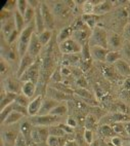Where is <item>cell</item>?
Returning a JSON list of instances; mask_svg holds the SVG:
<instances>
[{"label": "cell", "instance_id": "cell-1", "mask_svg": "<svg viewBox=\"0 0 130 146\" xmlns=\"http://www.w3.org/2000/svg\"><path fill=\"white\" fill-rule=\"evenodd\" d=\"M36 32V29H35V23L29 24L27 25V27L23 30L21 34H20V38L18 40V45H16V48H18V55L20 57L23 58L24 56L26 55L27 52H28V47L30 44V41H31V38L33 36V34Z\"/></svg>", "mask_w": 130, "mask_h": 146}, {"label": "cell", "instance_id": "cell-2", "mask_svg": "<svg viewBox=\"0 0 130 146\" xmlns=\"http://www.w3.org/2000/svg\"><path fill=\"white\" fill-rule=\"evenodd\" d=\"M20 123L11 125H2L1 129V145L14 146L20 135Z\"/></svg>", "mask_w": 130, "mask_h": 146}, {"label": "cell", "instance_id": "cell-3", "mask_svg": "<svg viewBox=\"0 0 130 146\" xmlns=\"http://www.w3.org/2000/svg\"><path fill=\"white\" fill-rule=\"evenodd\" d=\"M108 35L107 30L100 26H96L92 30L88 43L90 46H100L108 48Z\"/></svg>", "mask_w": 130, "mask_h": 146}, {"label": "cell", "instance_id": "cell-4", "mask_svg": "<svg viewBox=\"0 0 130 146\" xmlns=\"http://www.w3.org/2000/svg\"><path fill=\"white\" fill-rule=\"evenodd\" d=\"M41 60L39 58H37L35 62L33 63V65L29 68L26 72L24 73L22 77L20 78V80L22 82H25V81H32L34 84H38L39 82V78H40V70H41Z\"/></svg>", "mask_w": 130, "mask_h": 146}, {"label": "cell", "instance_id": "cell-5", "mask_svg": "<svg viewBox=\"0 0 130 146\" xmlns=\"http://www.w3.org/2000/svg\"><path fill=\"white\" fill-rule=\"evenodd\" d=\"M30 123L33 125H43V127H51V125L62 123V117L55 116V115H36V116H30L29 117Z\"/></svg>", "mask_w": 130, "mask_h": 146}, {"label": "cell", "instance_id": "cell-6", "mask_svg": "<svg viewBox=\"0 0 130 146\" xmlns=\"http://www.w3.org/2000/svg\"><path fill=\"white\" fill-rule=\"evenodd\" d=\"M23 82L16 76H6L2 81V89L7 93L12 94H21Z\"/></svg>", "mask_w": 130, "mask_h": 146}, {"label": "cell", "instance_id": "cell-7", "mask_svg": "<svg viewBox=\"0 0 130 146\" xmlns=\"http://www.w3.org/2000/svg\"><path fill=\"white\" fill-rule=\"evenodd\" d=\"M58 48L62 55H73V54H80L82 50V45L79 44L73 38H70L60 43Z\"/></svg>", "mask_w": 130, "mask_h": 146}, {"label": "cell", "instance_id": "cell-8", "mask_svg": "<svg viewBox=\"0 0 130 146\" xmlns=\"http://www.w3.org/2000/svg\"><path fill=\"white\" fill-rule=\"evenodd\" d=\"M49 137V127L43 125H33L32 131V141L35 143H46L47 138Z\"/></svg>", "mask_w": 130, "mask_h": 146}, {"label": "cell", "instance_id": "cell-9", "mask_svg": "<svg viewBox=\"0 0 130 146\" xmlns=\"http://www.w3.org/2000/svg\"><path fill=\"white\" fill-rule=\"evenodd\" d=\"M40 9H41L43 20H44L45 28H46V30L52 31V29L54 28V16H53L52 11H50V8L48 7V4L44 1H41Z\"/></svg>", "mask_w": 130, "mask_h": 146}, {"label": "cell", "instance_id": "cell-10", "mask_svg": "<svg viewBox=\"0 0 130 146\" xmlns=\"http://www.w3.org/2000/svg\"><path fill=\"white\" fill-rule=\"evenodd\" d=\"M35 60H36V59H34V58L31 57V56L28 55V54H26L23 58L20 59V62H18V70H16V76L18 79L21 78L24 73L26 72L29 68L33 65V63L35 62Z\"/></svg>", "mask_w": 130, "mask_h": 146}, {"label": "cell", "instance_id": "cell-11", "mask_svg": "<svg viewBox=\"0 0 130 146\" xmlns=\"http://www.w3.org/2000/svg\"><path fill=\"white\" fill-rule=\"evenodd\" d=\"M42 47L43 46H42L41 42H40V40H39L38 34L35 32V33L33 34L32 38H31V41H30V44H29L27 54L30 55L31 57H33L34 59H37L38 56H39L40 52H41Z\"/></svg>", "mask_w": 130, "mask_h": 146}, {"label": "cell", "instance_id": "cell-12", "mask_svg": "<svg viewBox=\"0 0 130 146\" xmlns=\"http://www.w3.org/2000/svg\"><path fill=\"white\" fill-rule=\"evenodd\" d=\"M123 46V39L119 34L111 32L108 35V50H120Z\"/></svg>", "mask_w": 130, "mask_h": 146}, {"label": "cell", "instance_id": "cell-13", "mask_svg": "<svg viewBox=\"0 0 130 146\" xmlns=\"http://www.w3.org/2000/svg\"><path fill=\"white\" fill-rule=\"evenodd\" d=\"M58 104H60V102L55 101L54 99H52V98H49V97L46 96L44 99H43V102H42L41 108H40L38 115L50 114V112H51L52 110L54 109Z\"/></svg>", "mask_w": 130, "mask_h": 146}, {"label": "cell", "instance_id": "cell-14", "mask_svg": "<svg viewBox=\"0 0 130 146\" xmlns=\"http://www.w3.org/2000/svg\"><path fill=\"white\" fill-rule=\"evenodd\" d=\"M43 99H44L43 95H37L36 97L33 98V100H31L30 105L28 106L29 117L30 116H36V115H38L40 108H41L42 102H43Z\"/></svg>", "mask_w": 130, "mask_h": 146}, {"label": "cell", "instance_id": "cell-15", "mask_svg": "<svg viewBox=\"0 0 130 146\" xmlns=\"http://www.w3.org/2000/svg\"><path fill=\"white\" fill-rule=\"evenodd\" d=\"M91 32L92 31L89 28L82 29V30H76V31H73L72 38L78 42L79 44L84 45L85 43L88 42L89 38H90Z\"/></svg>", "mask_w": 130, "mask_h": 146}, {"label": "cell", "instance_id": "cell-16", "mask_svg": "<svg viewBox=\"0 0 130 146\" xmlns=\"http://www.w3.org/2000/svg\"><path fill=\"white\" fill-rule=\"evenodd\" d=\"M109 50L100 46H90V54L92 60L97 61V62L106 63V58H107Z\"/></svg>", "mask_w": 130, "mask_h": 146}, {"label": "cell", "instance_id": "cell-17", "mask_svg": "<svg viewBox=\"0 0 130 146\" xmlns=\"http://www.w3.org/2000/svg\"><path fill=\"white\" fill-rule=\"evenodd\" d=\"M113 7H114V2L112 1H98V2L95 4V7H94V13L93 15L99 17L104 13H108L112 11Z\"/></svg>", "mask_w": 130, "mask_h": 146}, {"label": "cell", "instance_id": "cell-18", "mask_svg": "<svg viewBox=\"0 0 130 146\" xmlns=\"http://www.w3.org/2000/svg\"><path fill=\"white\" fill-rule=\"evenodd\" d=\"M32 131H33V125L30 123L29 119H24L20 123V132L28 142L32 141Z\"/></svg>", "mask_w": 130, "mask_h": 146}, {"label": "cell", "instance_id": "cell-19", "mask_svg": "<svg viewBox=\"0 0 130 146\" xmlns=\"http://www.w3.org/2000/svg\"><path fill=\"white\" fill-rule=\"evenodd\" d=\"M46 96L49 97V98H52V99H54L55 101L60 102H60L67 101V97H68V95L49 86L46 88Z\"/></svg>", "mask_w": 130, "mask_h": 146}, {"label": "cell", "instance_id": "cell-20", "mask_svg": "<svg viewBox=\"0 0 130 146\" xmlns=\"http://www.w3.org/2000/svg\"><path fill=\"white\" fill-rule=\"evenodd\" d=\"M16 29V22H14V18H11L4 23H1V34L4 38H7L11 33Z\"/></svg>", "mask_w": 130, "mask_h": 146}, {"label": "cell", "instance_id": "cell-21", "mask_svg": "<svg viewBox=\"0 0 130 146\" xmlns=\"http://www.w3.org/2000/svg\"><path fill=\"white\" fill-rule=\"evenodd\" d=\"M114 66H115V70L117 71L120 75L125 76V77L130 76V64H128L125 60L121 59L117 63H115Z\"/></svg>", "mask_w": 130, "mask_h": 146}, {"label": "cell", "instance_id": "cell-22", "mask_svg": "<svg viewBox=\"0 0 130 146\" xmlns=\"http://www.w3.org/2000/svg\"><path fill=\"white\" fill-rule=\"evenodd\" d=\"M36 90H37V84L32 82V81H25L23 82V86H22V93L28 98H34L36 95Z\"/></svg>", "mask_w": 130, "mask_h": 146}, {"label": "cell", "instance_id": "cell-23", "mask_svg": "<svg viewBox=\"0 0 130 146\" xmlns=\"http://www.w3.org/2000/svg\"><path fill=\"white\" fill-rule=\"evenodd\" d=\"M34 23H35V29H36L37 34H40L46 30L44 20H43V17H42V13H41V9H40V6L38 8H36V16H35Z\"/></svg>", "mask_w": 130, "mask_h": 146}, {"label": "cell", "instance_id": "cell-24", "mask_svg": "<svg viewBox=\"0 0 130 146\" xmlns=\"http://www.w3.org/2000/svg\"><path fill=\"white\" fill-rule=\"evenodd\" d=\"M16 94H12V93H7L2 89L1 92V109L5 108L8 105H11L13 102L16 101Z\"/></svg>", "mask_w": 130, "mask_h": 146}, {"label": "cell", "instance_id": "cell-25", "mask_svg": "<svg viewBox=\"0 0 130 146\" xmlns=\"http://www.w3.org/2000/svg\"><path fill=\"white\" fill-rule=\"evenodd\" d=\"M68 113H69V108H68V105H67V102H60V104L57 105L54 109L50 112V114L58 116V117H64V116H67Z\"/></svg>", "mask_w": 130, "mask_h": 146}, {"label": "cell", "instance_id": "cell-26", "mask_svg": "<svg viewBox=\"0 0 130 146\" xmlns=\"http://www.w3.org/2000/svg\"><path fill=\"white\" fill-rule=\"evenodd\" d=\"M72 35H73V29L72 27H65L64 29H62L56 36V41L57 43L60 44L62 42L66 41V40L72 38Z\"/></svg>", "mask_w": 130, "mask_h": 146}, {"label": "cell", "instance_id": "cell-27", "mask_svg": "<svg viewBox=\"0 0 130 146\" xmlns=\"http://www.w3.org/2000/svg\"><path fill=\"white\" fill-rule=\"evenodd\" d=\"M23 114L18 112H16V111H12L11 114L8 115V117L4 120V123H2V125H16V123H18V121L24 119Z\"/></svg>", "mask_w": 130, "mask_h": 146}, {"label": "cell", "instance_id": "cell-28", "mask_svg": "<svg viewBox=\"0 0 130 146\" xmlns=\"http://www.w3.org/2000/svg\"><path fill=\"white\" fill-rule=\"evenodd\" d=\"M13 18H14V22H16V30H18L20 33L23 32V30L27 27V24L25 22V19H24V16L22 13H20L18 11H14L13 13Z\"/></svg>", "mask_w": 130, "mask_h": 146}, {"label": "cell", "instance_id": "cell-29", "mask_svg": "<svg viewBox=\"0 0 130 146\" xmlns=\"http://www.w3.org/2000/svg\"><path fill=\"white\" fill-rule=\"evenodd\" d=\"M66 136L64 137H55V136H49L47 138L46 145L47 146H65L66 142L68 140H66Z\"/></svg>", "mask_w": 130, "mask_h": 146}, {"label": "cell", "instance_id": "cell-30", "mask_svg": "<svg viewBox=\"0 0 130 146\" xmlns=\"http://www.w3.org/2000/svg\"><path fill=\"white\" fill-rule=\"evenodd\" d=\"M121 59H122V54L120 50H109L107 58H106V63L107 64H115Z\"/></svg>", "mask_w": 130, "mask_h": 146}, {"label": "cell", "instance_id": "cell-31", "mask_svg": "<svg viewBox=\"0 0 130 146\" xmlns=\"http://www.w3.org/2000/svg\"><path fill=\"white\" fill-rule=\"evenodd\" d=\"M98 17L95 16V15H83L82 17V21L86 24V26L90 29L91 31L95 28L97 25H96V20H97Z\"/></svg>", "mask_w": 130, "mask_h": 146}, {"label": "cell", "instance_id": "cell-32", "mask_svg": "<svg viewBox=\"0 0 130 146\" xmlns=\"http://www.w3.org/2000/svg\"><path fill=\"white\" fill-rule=\"evenodd\" d=\"M99 133L102 134L104 136V138H112V137H115V136H117L115 134V132L113 131L112 125H99Z\"/></svg>", "mask_w": 130, "mask_h": 146}, {"label": "cell", "instance_id": "cell-33", "mask_svg": "<svg viewBox=\"0 0 130 146\" xmlns=\"http://www.w3.org/2000/svg\"><path fill=\"white\" fill-rule=\"evenodd\" d=\"M97 1H84L82 3V11L84 15H93L94 13V7Z\"/></svg>", "mask_w": 130, "mask_h": 146}, {"label": "cell", "instance_id": "cell-34", "mask_svg": "<svg viewBox=\"0 0 130 146\" xmlns=\"http://www.w3.org/2000/svg\"><path fill=\"white\" fill-rule=\"evenodd\" d=\"M84 125H85V130L93 131L95 128H97V120L92 114H88L85 118Z\"/></svg>", "mask_w": 130, "mask_h": 146}, {"label": "cell", "instance_id": "cell-35", "mask_svg": "<svg viewBox=\"0 0 130 146\" xmlns=\"http://www.w3.org/2000/svg\"><path fill=\"white\" fill-rule=\"evenodd\" d=\"M38 37H39V40L41 42L42 46H45L49 43V41L51 40L52 37V31L51 30H45L42 33L38 34Z\"/></svg>", "mask_w": 130, "mask_h": 146}, {"label": "cell", "instance_id": "cell-36", "mask_svg": "<svg viewBox=\"0 0 130 146\" xmlns=\"http://www.w3.org/2000/svg\"><path fill=\"white\" fill-rule=\"evenodd\" d=\"M113 131L115 132V134L117 136H121V137H128L127 133H126V130H125L124 123H115L112 125Z\"/></svg>", "mask_w": 130, "mask_h": 146}, {"label": "cell", "instance_id": "cell-37", "mask_svg": "<svg viewBox=\"0 0 130 146\" xmlns=\"http://www.w3.org/2000/svg\"><path fill=\"white\" fill-rule=\"evenodd\" d=\"M35 16H36V9L31 7V6H29L28 9L25 13V15H24V19H25V22H26L27 25L34 22Z\"/></svg>", "mask_w": 130, "mask_h": 146}, {"label": "cell", "instance_id": "cell-38", "mask_svg": "<svg viewBox=\"0 0 130 146\" xmlns=\"http://www.w3.org/2000/svg\"><path fill=\"white\" fill-rule=\"evenodd\" d=\"M67 134L58 125H54L49 127V136H55V137H64Z\"/></svg>", "mask_w": 130, "mask_h": 146}, {"label": "cell", "instance_id": "cell-39", "mask_svg": "<svg viewBox=\"0 0 130 146\" xmlns=\"http://www.w3.org/2000/svg\"><path fill=\"white\" fill-rule=\"evenodd\" d=\"M14 102H16V103H18V105H21V106L27 107V108H28V106L30 105V102H31V100H30V98H28L27 96H25L23 93H21V94L16 95V101H14Z\"/></svg>", "mask_w": 130, "mask_h": 146}, {"label": "cell", "instance_id": "cell-40", "mask_svg": "<svg viewBox=\"0 0 130 146\" xmlns=\"http://www.w3.org/2000/svg\"><path fill=\"white\" fill-rule=\"evenodd\" d=\"M74 93H75L76 95H78L80 98L86 100L87 102H88V100H89V101L93 100V97H92V95H91L86 89H78V90H76Z\"/></svg>", "mask_w": 130, "mask_h": 146}, {"label": "cell", "instance_id": "cell-41", "mask_svg": "<svg viewBox=\"0 0 130 146\" xmlns=\"http://www.w3.org/2000/svg\"><path fill=\"white\" fill-rule=\"evenodd\" d=\"M12 111H13L12 104L8 105V106H6L5 108L1 109V112H0V120H1V123H4V120H5L6 118L8 117V115L11 114Z\"/></svg>", "mask_w": 130, "mask_h": 146}, {"label": "cell", "instance_id": "cell-42", "mask_svg": "<svg viewBox=\"0 0 130 146\" xmlns=\"http://www.w3.org/2000/svg\"><path fill=\"white\" fill-rule=\"evenodd\" d=\"M28 7H29V4L27 0H18V1H16V11L20 13H22L23 16L25 15Z\"/></svg>", "mask_w": 130, "mask_h": 146}, {"label": "cell", "instance_id": "cell-43", "mask_svg": "<svg viewBox=\"0 0 130 146\" xmlns=\"http://www.w3.org/2000/svg\"><path fill=\"white\" fill-rule=\"evenodd\" d=\"M49 79L51 82H55V84H60V82H62V74H60V68H55V70L51 73Z\"/></svg>", "mask_w": 130, "mask_h": 146}, {"label": "cell", "instance_id": "cell-44", "mask_svg": "<svg viewBox=\"0 0 130 146\" xmlns=\"http://www.w3.org/2000/svg\"><path fill=\"white\" fill-rule=\"evenodd\" d=\"M12 108H13V111L21 113V114H23L24 116H29L28 108H27V107L21 106V105H18V103L13 102V103H12Z\"/></svg>", "mask_w": 130, "mask_h": 146}, {"label": "cell", "instance_id": "cell-45", "mask_svg": "<svg viewBox=\"0 0 130 146\" xmlns=\"http://www.w3.org/2000/svg\"><path fill=\"white\" fill-rule=\"evenodd\" d=\"M20 32L18 31V30H14V31L12 32V33L11 34V35H9V36L7 37V38H6V42H7L8 44L9 45H12L13 43H14V42L16 41H18V38H20Z\"/></svg>", "mask_w": 130, "mask_h": 146}, {"label": "cell", "instance_id": "cell-46", "mask_svg": "<svg viewBox=\"0 0 130 146\" xmlns=\"http://www.w3.org/2000/svg\"><path fill=\"white\" fill-rule=\"evenodd\" d=\"M83 137H84V141H85L86 143L91 144L93 142L94 140V134H93V131H90V130H85L83 133Z\"/></svg>", "mask_w": 130, "mask_h": 146}, {"label": "cell", "instance_id": "cell-47", "mask_svg": "<svg viewBox=\"0 0 130 146\" xmlns=\"http://www.w3.org/2000/svg\"><path fill=\"white\" fill-rule=\"evenodd\" d=\"M0 71H1V76H4L6 73L9 71V65L8 62L4 59H1V63H0Z\"/></svg>", "mask_w": 130, "mask_h": 146}, {"label": "cell", "instance_id": "cell-48", "mask_svg": "<svg viewBox=\"0 0 130 146\" xmlns=\"http://www.w3.org/2000/svg\"><path fill=\"white\" fill-rule=\"evenodd\" d=\"M111 139V144L113 146H123V140L124 138L121 137V136H115V137H112Z\"/></svg>", "mask_w": 130, "mask_h": 146}, {"label": "cell", "instance_id": "cell-49", "mask_svg": "<svg viewBox=\"0 0 130 146\" xmlns=\"http://www.w3.org/2000/svg\"><path fill=\"white\" fill-rule=\"evenodd\" d=\"M76 84L78 86L79 89H87V81L84 78V76H81V77H78L76 79Z\"/></svg>", "mask_w": 130, "mask_h": 146}, {"label": "cell", "instance_id": "cell-50", "mask_svg": "<svg viewBox=\"0 0 130 146\" xmlns=\"http://www.w3.org/2000/svg\"><path fill=\"white\" fill-rule=\"evenodd\" d=\"M60 74H62V78H66V77H69L70 75H72V70H71V67H67V66H62L60 68Z\"/></svg>", "mask_w": 130, "mask_h": 146}, {"label": "cell", "instance_id": "cell-51", "mask_svg": "<svg viewBox=\"0 0 130 146\" xmlns=\"http://www.w3.org/2000/svg\"><path fill=\"white\" fill-rule=\"evenodd\" d=\"M14 146H28V141L26 140V138L21 133L18 136V139H16Z\"/></svg>", "mask_w": 130, "mask_h": 146}, {"label": "cell", "instance_id": "cell-52", "mask_svg": "<svg viewBox=\"0 0 130 146\" xmlns=\"http://www.w3.org/2000/svg\"><path fill=\"white\" fill-rule=\"evenodd\" d=\"M58 125H60L62 130L65 131V133L67 134V135H72V134H74V132H75V129L70 127V125H68L67 123H58Z\"/></svg>", "mask_w": 130, "mask_h": 146}, {"label": "cell", "instance_id": "cell-53", "mask_svg": "<svg viewBox=\"0 0 130 146\" xmlns=\"http://www.w3.org/2000/svg\"><path fill=\"white\" fill-rule=\"evenodd\" d=\"M66 123L74 129L78 127V123H77V120H76L73 116H68V118H67V120H66Z\"/></svg>", "mask_w": 130, "mask_h": 146}, {"label": "cell", "instance_id": "cell-54", "mask_svg": "<svg viewBox=\"0 0 130 146\" xmlns=\"http://www.w3.org/2000/svg\"><path fill=\"white\" fill-rule=\"evenodd\" d=\"M124 123L125 130H126V133H127L128 137H130V121H127V123Z\"/></svg>", "mask_w": 130, "mask_h": 146}, {"label": "cell", "instance_id": "cell-55", "mask_svg": "<svg viewBox=\"0 0 130 146\" xmlns=\"http://www.w3.org/2000/svg\"><path fill=\"white\" fill-rule=\"evenodd\" d=\"M124 32H125V34H126V35H127L128 37H130V23H128L127 25L125 26Z\"/></svg>", "mask_w": 130, "mask_h": 146}, {"label": "cell", "instance_id": "cell-56", "mask_svg": "<svg viewBox=\"0 0 130 146\" xmlns=\"http://www.w3.org/2000/svg\"><path fill=\"white\" fill-rule=\"evenodd\" d=\"M89 146H99V140L98 139H96V140L94 139L93 142L91 144H89Z\"/></svg>", "mask_w": 130, "mask_h": 146}, {"label": "cell", "instance_id": "cell-57", "mask_svg": "<svg viewBox=\"0 0 130 146\" xmlns=\"http://www.w3.org/2000/svg\"><path fill=\"white\" fill-rule=\"evenodd\" d=\"M99 146H109V144L102 139H99Z\"/></svg>", "mask_w": 130, "mask_h": 146}, {"label": "cell", "instance_id": "cell-58", "mask_svg": "<svg viewBox=\"0 0 130 146\" xmlns=\"http://www.w3.org/2000/svg\"><path fill=\"white\" fill-rule=\"evenodd\" d=\"M28 146H39V144L35 143L34 141H30V142H28Z\"/></svg>", "mask_w": 130, "mask_h": 146}, {"label": "cell", "instance_id": "cell-59", "mask_svg": "<svg viewBox=\"0 0 130 146\" xmlns=\"http://www.w3.org/2000/svg\"><path fill=\"white\" fill-rule=\"evenodd\" d=\"M129 23H130V18H129Z\"/></svg>", "mask_w": 130, "mask_h": 146}]
</instances>
